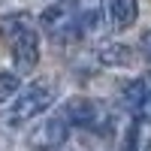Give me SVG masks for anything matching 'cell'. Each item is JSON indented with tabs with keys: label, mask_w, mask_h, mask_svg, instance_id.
<instances>
[{
	"label": "cell",
	"mask_w": 151,
	"mask_h": 151,
	"mask_svg": "<svg viewBox=\"0 0 151 151\" xmlns=\"http://www.w3.org/2000/svg\"><path fill=\"white\" fill-rule=\"evenodd\" d=\"M121 97L130 115H136L139 121H151V73H142L133 82H127Z\"/></svg>",
	"instance_id": "277c9868"
},
{
	"label": "cell",
	"mask_w": 151,
	"mask_h": 151,
	"mask_svg": "<svg viewBox=\"0 0 151 151\" xmlns=\"http://www.w3.org/2000/svg\"><path fill=\"white\" fill-rule=\"evenodd\" d=\"M97 58H100V64H106V67H130L133 64V48L121 45V42H109V45H103L97 52Z\"/></svg>",
	"instance_id": "ba28073f"
},
{
	"label": "cell",
	"mask_w": 151,
	"mask_h": 151,
	"mask_svg": "<svg viewBox=\"0 0 151 151\" xmlns=\"http://www.w3.org/2000/svg\"><path fill=\"white\" fill-rule=\"evenodd\" d=\"M103 9H106V18L115 30H127L139 18V3L136 0H106Z\"/></svg>",
	"instance_id": "52a82bcc"
},
{
	"label": "cell",
	"mask_w": 151,
	"mask_h": 151,
	"mask_svg": "<svg viewBox=\"0 0 151 151\" xmlns=\"http://www.w3.org/2000/svg\"><path fill=\"white\" fill-rule=\"evenodd\" d=\"M67 139H70V121L64 118V112H60V115L45 118L40 127H36V133L30 136V145L40 148V151H55V148L64 145Z\"/></svg>",
	"instance_id": "8992f818"
},
{
	"label": "cell",
	"mask_w": 151,
	"mask_h": 151,
	"mask_svg": "<svg viewBox=\"0 0 151 151\" xmlns=\"http://www.w3.org/2000/svg\"><path fill=\"white\" fill-rule=\"evenodd\" d=\"M64 118L70 121V127H85V130H97L100 124L106 121L100 103H97V100H88V97H73V100H67Z\"/></svg>",
	"instance_id": "5b68a950"
},
{
	"label": "cell",
	"mask_w": 151,
	"mask_h": 151,
	"mask_svg": "<svg viewBox=\"0 0 151 151\" xmlns=\"http://www.w3.org/2000/svg\"><path fill=\"white\" fill-rule=\"evenodd\" d=\"M52 103H55V88L48 82H33V85L24 88V91L15 94V100L9 103L6 115H3V121L9 124V127L30 124L40 115H45V112L52 109Z\"/></svg>",
	"instance_id": "7a4b0ae2"
},
{
	"label": "cell",
	"mask_w": 151,
	"mask_h": 151,
	"mask_svg": "<svg viewBox=\"0 0 151 151\" xmlns=\"http://www.w3.org/2000/svg\"><path fill=\"white\" fill-rule=\"evenodd\" d=\"M139 52L145 55V60L151 64V30H145V33H142V40H139Z\"/></svg>",
	"instance_id": "30bf717a"
},
{
	"label": "cell",
	"mask_w": 151,
	"mask_h": 151,
	"mask_svg": "<svg viewBox=\"0 0 151 151\" xmlns=\"http://www.w3.org/2000/svg\"><path fill=\"white\" fill-rule=\"evenodd\" d=\"M40 24L58 42L82 36V0H58V3L45 6L40 15Z\"/></svg>",
	"instance_id": "3957f363"
},
{
	"label": "cell",
	"mask_w": 151,
	"mask_h": 151,
	"mask_svg": "<svg viewBox=\"0 0 151 151\" xmlns=\"http://www.w3.org/2000/svg\"><path fill=\"white\" fill-rule=\"evenodd\" d=\"M18 73H0V106H3V103H9V100L12 97H15L18 94Z\"/></svg>",
	"instance_id": "9c48e42d"
},
{
	"label": "cell",
	"mask_w": 151,
	"mask_h": 151,
	"mask_svg": "<svg viewBox=\"0 0 151 151\" xmlns=\"http://www.w3.org/2000/svg\"><path fill=\"white\" fill-rule=\"evenodd\" d=\"M0 40L9 45L18 73H30L40 64V33L30 12H6L0 15Z\"/></svg>",
	"instance_id": "6da1fadb"
}]
</instances>
